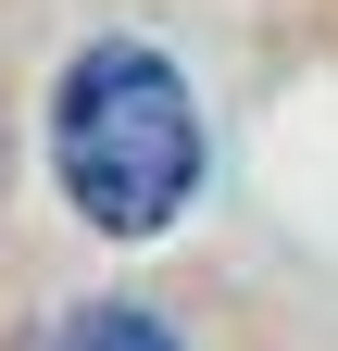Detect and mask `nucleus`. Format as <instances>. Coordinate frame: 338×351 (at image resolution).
Returning <instances> with one entry per match:
<instances>
[{"instance_id": "nucleus-1", "label": "nucleus", "mask_w": 338, "mask_h": 351, "mask_svg": "<svg viewBox=\"0 0 338 351\" xmlns=\"http://www.w3.org/2000/svg\"><path fill=\"white\" fill-rule=\"evenodd\" d=\"M51 176L101 239H163L200 201V101L151 38H101L51 88Z\"/></svg>"}, {"instance_id": "nucleus-2", "label": "nucleus", "mask_w": 338, "mask_h": 351, "mask_svg": "<svg viewBox=\"0 0 338 351\" xmlns=\"http://www.w3.org/2000/svg\"><path fill=\"white\" fill-rule=\"evenodd\" d=\"M63 351H176V326L138 314V301H88V314L63 326Z\"/></svg>"}]
</instances>
